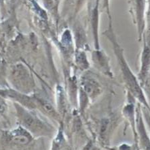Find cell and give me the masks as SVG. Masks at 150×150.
<instances>
[{"label": "cell", "mask_w": 150, "mask_h": 150, "mask_svg": "<svg viewBox=\"0 0 150 150\" xmlns=\"http://www.w3.org/2000/svg\"><path fill=\"white\" fill-rule=\"evenodd\" d=\"M83 94L89 99H94L98 97L101 92V87L99 83L94 79H85L82 82Z\"/></svg>", "instance_id": "cell-1"}, {"label": "cell", "mask_w": 150, "mask_h": 150, "mask_svg": "<svg viewBox=\"0 0 150 150\" xmlns=\"http://www.w3.org/2000/svg\"><path fill=\"white\" fill-rule=\"evenodd\" d=\"M22 120L25 126L27 128H30V129H41L43 126L42 122L40 121L39 119L35 118L29 113H25L22 116Z\"/></svg>", "instance_id": "cell-2"}, {"label": "cell", "mask_w": 150, "mask_h": 150, "mask_svg": "<svg viewBox=\"0 0 150 150\" xmlns=\"http://www.w3.org/2000/svg\"><path fill=\"white\" fill-rule=\"evenodd\" d=\"M12 134H13L14 139L21 143H26L30 139L29 135L23 129L14 130Z\"/></svg>", "instance_id": "cell-3"}]
</instances>
